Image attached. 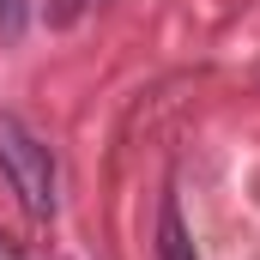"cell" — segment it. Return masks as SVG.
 Segmentation results:
<instances>
[{"label":"cell","mask_w":260,"mask_h":260,"mask_svg":"<svg viewBox=\"0 0 260 260\" xmlns=\"http://www.w3.org/2000/svg\"><path fill=\"white\" fill-rule=\"evenodd\" d=\"M85 6H91V0H49L43 18H49V30H73V24L85 18Z\"/></svg>","instance_id":"cell-4"},{"label":"cell","mask_w":260,"mask_h":260,"mask_svg":"<svg viewBox=\"0 0 260 260\" xmlns=\"http://www.w3.org/2000/svg\"><path fill=\"white\" fill-rule=\"evenodd\" d=\"M24 24H30V0H0V43L6 49L24 37Z\"/></svg>","instance_id":"cell-3"},{"label":"cell","mask_w":260,"mask_h":260,"mask_svg":"<svg viewBox=\"0 0 260 260\" xmlns=\"http://www.w3.org/2000/svg\"><path fill=\"white\" fill-rule=\"evenodd\" d=\"M0 176H6V188L18 194V206H24L37 224H43V218H55V206H61L55 151L24 127L12 109H0Z\"/></svg>","instance_id":"cell-1"},{"label":"cell","mask_w":260,"mask_h":260,"mask_svg":"<svg viewBox=\"0 0 260 260\" xmlns=\"http://www.w3.org/2000/svg\"><path fill=\"white\" fill-rule=\"evenodd\" d=\"M157 260H200L194 236H188V224H182L176 194H164V206H157Z\"/></svg>","instance_id":"cell-2"}]
</instances>
